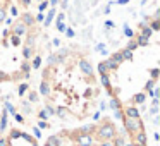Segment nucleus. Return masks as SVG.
I'll use <instances>...</instances> for the list:
<instances>
[{
	"label": "nucleus",
	"instance_id": "obj_1",
	"mask_svg": "<svg viewBox=\"0 0 160 146\" xmlns=\"http://www.w3.org/2000/svg\"><path fill=\"white\" fill-rule=\"evenodd\" d=\"M40 95L45 107L62 120H88L97 112L102 95L90 52L71 45L52 53L42 71Z\"/></svg>",
	"mask_w": 160,
	"mask_h": 146
},
{
	"label": "nucleus",
	"instance_id": "obj_2",
	"mask_svg": "<svg viewBox=\"0 0 160 146\" xmlns=\"http://www.w3.org/2000/svg\"><path fill=\"white\" fill-rule=\"evenodd\" d=\"M157 24L143 29L132 41L98 64V79L115 105L138 108L155 98L160 76Z\"/></svg>",
	"mask_w": 160,
	"mask_h": 146
},
{
	"label": "nucleus",
	"instance_id": "obj_3",
	"mask_svg": "<svg viewBox=\"0 0 160 146\" xmlns=\"http://www.w3.org/2000/svg\"><path fill=\"white\" fill-rule=\"evenodd\" d=\"M24 28L19 19L11 29L0 33V84L19 83L29 76L31 53Z\"/></svg>",
	"mask_w": 160,
	"mask_h": 146
},
{
	"label": "nucleus",
	"instance_id": "obj_4",
	"mask_svg": "<svg viewBox=\"0 0 160 146\" xmlns=\"http://www.w3.org/2000/svg\"><path fill=\"white\" fill-rule=\"evenodd\" d=\"M122 134L110 117L84 124L79 127H66L48 136L43 146H122Z\"/></svg>",
	"mask_w": 160,
	"mask_h": 146
},
{
	"label": "nucleus",
	"instance_id": "obj_5",
	"mask_svg": "<svg viewBox=\"0 0 160 146\" xmlns=\"http://www.w3.org/2000/svg\"><path fill=\"white\" fill-rule=\"evenodd\" d=\"M117 115L131 146H148V134L141 112L132 107H124L117 110Z\"/></svg>",
	"mask_w": 160,
	"mask_h": 146
},
{
	"label": "nucleus",
	"instance_id": "obj_6",
	"mask_svg": "<svg viewBox=\"0 0 160 146\" xmlns=\"http://www.w3.org/2000/svg\"><path fill=\"white\" fill-rule=\"evenodd\" d=\"M4 146H40V143L24 129L11 127L4 136Z\"/></svg>",
	"mask_w": 160,
	"mask_h": 146
},
{
	"label": "nucleus",
	"instance_id": "obj_7",
	"mask_svg": "<svg viewBox=\"0 0 160 146\" xmlns=\"http://www.w3.org/2000/svg\"><path fill=\"white\" fill-rule=\"evenodd\" d=\"M9 131V105L0 96V138H4Z\"/></svg>",
	"mask_w": 160,
	"mask_h": 146
},
{
	"label": "nucleus",
	"instance_id": "obj_8",
	"mask_svg": "<svg viewBox=\"0 0 160 146\" xmlns=\"http://www.w3.org/2000/svg\"><path fill=\"white\" fill-rule=\"evenodd\" d=\"M11 4H12V0H0V28H2V24L5 22V19L9 16Z\"/></svg>",
	"mask_w": 160,
	"mask_h": 146
}]
</instances>
